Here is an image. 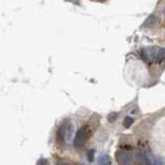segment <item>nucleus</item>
Masks as SVG:
<instances>
[{
    "mask_svg": "<svg viewBox=\"0 0 165 165\" xmlns=\"http://www.w3.org/2000/svg\"><path fill=\"white\" fill-rule=\"evenodd\" d=\"M90 135H91L90 128L87 126L81 128V129L75 133L74 139H73V145H74V146L77 149L82 148V146L86 145V143H87V140L89 139Z\"/></svg>",
    "mask_w": 165,
    "mask_h": 165,
    "instance_id": "1",
    "label": "nucleus"
},
{
    "mask_svg": "<svg viewBox=\"0 0 165 165\" xmlns=\"http://www.w3.org/2000/svg\"><path fill=\"white\" fill-rule=\"evenodd\" d=\"M37 164H49V161L44 160V159H40L37 161Z\"/></svg>",
    "mask_w": 165,
    "mask_h": 165,
    "instance_id": "10",
    "label": "nucleus"
},
{
    "mask_svg": "<svg viewBox=\"0 0 165 165\" xmlns=\"http://www.w3.org/2000/svg\"><path fill=\"white\" fill-rule=\"evenodd\" d=\"M65 126V136H64V140L66 141V143L69 145L73 139V135L75 133V125L72 122H68Z\"/></svg>",
    "mask_w": 165,
    "mask_h": 165,
    "instance_id": "2",
    "label": "nucleus"
},
{
    "mask_svg": "<svg viewBox=\"0 0 165 165\" xmlns=\"http://www.w3.org/2000/svg\"><path fill=\"white\" fill-rule=\"evenodd\" d=\"M164 56H165V49H160L158 51V57H157V59L162 60L164 58Z\"/></svg>",
    "mask_w": 165,
    "mask_h": 165,
    "instance_id": "8",
    "label": "nucleus"
},
{
    "mask_svg": "<svg viewBox=\"0 0 165 165\" xmlns=\"http://www.w3.org/2000/svg\"><path fill=\"white\" fill-rule=\"evenodd\" d=\"M133 122H134L133 118L128 116V117H126V118L124 119V126L126 127V128H129V127L133 124Z\"/></svg>",
    "mask_w": 165,
    "mask_h": 165,
    "instance_id": "6",
    "label": "nucleus"
},
{
    "mask_svg": "<svg viewBox=\"0 0 165 165\" xmlns=\"http://www.w3.org/2000/svg\"><path fill=\"white\" fill-rule=\"evenodd\" d=\"M117 159L120 164H129L131 163L132 161V156L131 154L128 153V152L121 151L117 154Z\"/></svg>",
    "mask_w": 165,
    "mask_h": 165,
    "instance_id": "3",
    "label": "nucleus"
},
{
    "mask_svg": "<svg viewBox=\"0 0 165 165\" xmlns=\"http://www.w3.org/2000/svg\"><path fill=\"white\" fill-rule=\"evenodd\" d=\"M158 22H159L158 17L155 15H151L150 17L146 20L143 26H145V27H154V26H156L157 24H158Z\"/></svg>",
    "mask_w": 165,
    "mask_h": 165,
    "instance_id": "4",
    "label": "nucleus"
},
{
    "mask_svg": "<svg viewBox=\"0 0 165 165\" xmlns=\"http://www.w3.org/2000/svg\"><path fill=\"white\" fill-rule=\"evenodd\" d=\"M117 118H118V114L117 112H112V114H109L108 115V117H107V120H108V122H115L117 120Z\"/></svg>",
    "mask_w": 165,
    "mask_h": 165,
    "instance_id": "7",
    "label": "nucleus"
},
{
    "mask_svg": "<svg viewBox=\"0 0 165 165\" xmlns=\"http://www.w3.org/2000/svg\"><path fill=\"white\" fill-rule=\"evenodd\" d=\"M94 153H95V151H94L93 149L88 152V160L90 162H92L94 160Z\"/></svg>",
    "mask_w": 165,
    "mask_h": 165,
    "instance_id": "9",
    "label": "nucleus"
},
{
    "mask_svg": "<svg viewBox=\"0 0 165 165\" xmlns=\"http://www.w3.org/2000/svg\"><path fill=\"white\" fill-rule=\"evenodd\" d=\"M98 164L100 165H106V164H111V159L107 155H100L98 158Z\"/></svg>",
    "mask_w": 165,
    "mask_h": 165,
    "instance_id": "5",
    "label": "nucleus"
},
{
    "mask_svg": "<svg viewBox=\"0 0 165 165\" xmlns=\"http://www.w3.org/2000/svg\"><path fill=\"white\" fill-rule=\"evenodd\" d=\"M164 17H165V10H164Z\"/></svg>",
    "mask_w": 165,
    "mask_h": 165,
    "instance_id": "11",
    "label": "nucleus"
}]
</instances>
